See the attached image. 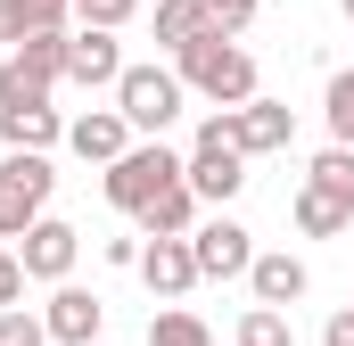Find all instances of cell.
Masks as SVG:
<instances>
[{
	"mask_svg": "<svg viewBox=\"0 0 354 346\" xmlns=\"http://www.w3.org/2000/svg\"><path fill=\"white\" fill-rule=\"evenodd\" d=\"M75 256H83V231H75V223H58V215L25 223V239H17V264H25V280H50V289L75 272Z\"/></svg>",
	"mask_w": 354,
	"mask_h": 346,
	"instance_id": "8992f818",
	"label": "cell"
},
{
	"mask_svg": "<svg viewBox=\"0 0 354 346\" xmlns=\"http://www.w3.org/2000/svg\"><path fill=\"white\" fill-rule=\"evenodd\" d=\"M248 289H256V305H297V297L313 289V272L288 256V248H256V264H248Z\"/></svg>",
	"mask_w": 354,
	"mask_h": 346,
	"instance_id": "5bb4252c",
	"label": "cell"
},
{
	"mask_svg": "<svg viewBox=\"0 0 354 346\" xmlns=\"http://www.w3.org/2000/svg\"><path fill=\"white\" fill-rule=\"evenodd\" d=\"M181 173H189L198 206H231V198L248 190V149L231 140V107L198 124V140H189V165H181Z\"/></svg>",
	"mask_w": 354,
	"mask_h": 346,
	"instance_id": "7a4b0ae2",
	"label": "cell"
},
{
	"mask_svg": "<svg viewBox=\"0 0 354 346\" xmlns=\"http://www.w3.org/2000/svg\"><path fill=\"white\" fill-rule=\"evenodd\" d=\"M149 346H214V330H206L198 313L165 305V313H149Z\"/></svg>",
	"mask_w": 354,
	"mask_h": 346,
	"instance_id": "ac0fdd59",
	"label": "cell"
},
{
	"mask_svg": "<svg viewBox=\"0 0 354 346\" xmlns=\"http://www.w3.org/2000/svg\"><path fill=\"white\" fill-rule=\"evenodd\" d=\"M33 8H41L50 25H66V17H75V0H33Z\"/></svg>",
	"mask_w": 354,
	"mask_h": 346,
	"instance_id": "f1b7e54d",
	"label": "cell"
},
{
	"mask_svg": "<svg viewBox=\"0 0 354 346\" xmlns=\"http://www.w3.org/2000/svg\"><path fill=\"white\" fill-rule=\"evenodd\" d=\"M239 346H297V330H288L280 305H248L239 313Z\"/></svg>",
	"mask_w": 354,
	"mask_h": 346,
	"instance_id": "ffe728a7",
	"label": "cell"
},
{
	"mask_svg": "<svg viewBox=\"0 0 354 346\" xmlns=\"http://www.w3.org/2000/svg\"><path fill=\"white\" fill-rule=\"evenodd\" d=\"M132 223H140V239H189V231H198V190H189V173H181V181H165V190H157Z\"/></svg>",
	"mask_w": 354,
	"mask_h": 346,
	"instance_id": "4fadbf2b",
	"label": "cell"
},
{
	"mask_svg": "<svg viewBox=\"0 0 354 346\" xmlns=\"http://www.w3.org/2000/svg\"><path fill=\"white\" fill-rule=\"evenodd\" d=\"M174 75L198 91V99H214V107H248V99H256V58H248L239 33H223V25H198V33L181 42Z\"/></svg>",
	"mask_w": 354,
	"mask_h": 346,
	"instance_id": "6da1fadb",
	"label": "cell"
},
{
	"mask_svg": "<svg viewBox=\"0 0 354 346\" xmlns=\"http://www.w3.org/2000/svg\"><path fill=\"white\" fill-rule=\"evenodd\" d=\"M231 140L248 149V157H280L288 140H297V116H288V99H248V107H231Z\"/></svg>",
	"mask_w": 354,
	"mask_h": 346,
	"instance_id": "9c48e42d",
	"label": "cell"
},
{
	"mask_svg": "<svg viewBox=\"0 0 354 346\" xmlns=\"http://www.w3.org/2000/svg\"><path fill=\"white\" fill-rule=\"evenodd\" d=\"M338 8H346V25H354V0H338Z\"/></svg>",
	"mask_w": 354,
	"mask_h": 346,
	"instance_id": "f546056e",
	"label": "cell"
},
{
	"mask_svg": "<svg viewBox=\"0 0 354 346\" xmlns=\"http://www.w3.org/2000/svg\"><path fill=\"white\" fill-rule=\"evenodd\" d=\"M115 75H124V42H115V25H75V33H66V83L115 91Z\"/></svg>",
	"mask_w": 354,
	"mask_h": 346,
	"instance_id": "ba28073f",
	"label": "cell"
},
{
	"mask_svg": "<svg viewBox=\"0 0 354 346\" xmlns=\"http://www.w3.org/2000/svg\"><path fill=\"white\" fill-rule=\"evenodd\" d=\"M346 223H354V198L322 190V181H305V190H297V231H305V239H338Z\"/></svg>",
	"mask_w": 354,
	"mask_h": 346,
	"instance_id": "9a60e30c",
	"label": "cell"
},
{
	"mask_svg": "<svg viewBox=\"0 0 354 346\" xmlns=\"http://www.w3.org/2000/svg\"><path fill=\"white\" fill-rule=\"evenodd\" d=\"M75 17H83V25H132L140 0H75Z\"/></svg>",
	"mask_w": 354,
	"mask_h": 346,
	"instance_id": "d4e9b609",
	"label": "cell"
},
{
	"mask_svg": "<svg viewBox=\"0 0 354 346\" xmlns=\"http://www.w3.org/2000/svg\"><path fill=\"white\" fill-rule=\"evenodd\" d=\"M206 25H223V33H248V25H256V0H206Z\"/></svg>",
	"mask_w": 354,
	"mask_h": 346,
	"instance_id": "484cf974",
	"label": "cell"
},
{
	"mask_svg": "<svg viewBox=\"0 0 354 346\" xmlns=\"http://www.w3.org/2000/svg\"><path fill=\"white\" fill-rule=\"evenodd\" d=\"M50 83H58V75H50V66H33V58L17 50V58L0 66V107H41V99H50Z\"/></svg>",
	"mask_w": 354,
	"mask_h": 346,
	"instance_id": "e0dca14e",
	"label": "cell"
},
{
	"mask_svg": "<svg viewBox=\"0 0 354 346\" xmlns=\"http://www.w3.org/2000/svg\"><path fill=\"white\" fill-rule=\"evenodd\" d=\"M132 140H140V132L124 124V107H91V116H75V124H66V149H75L83 165H115Z\"/></svg>",
	"mask_w": 354,
	"mask_h": 346,
	"instance_id": "8fae6325",
	"label": "cell"
},
{
	"mask_svg": "<svg viewBox=\"0 0 354 346\" xmlns=\"http://www.w3.org/2000/svg\"><path fill=\"white\" fill-rule=\"evenodd\" d=\"M41 25H50V17H41L33 0H0V42H8V50H17L25 33H41Z\"/></svg>",
	"mask_w": 354,
	"mask_h": 346,
	"instance_id": "cb8c5ba5",
	"label": "cell"
},
{
	"mask_svg": "<svg viewBox=\"0 0 354 346\" xmlns=\"http://www.w3.org/2000/svg\"><path fill=\"white\" fill-rule=\"evenodd\" d=\"M50 190H58L50 149H8L0 157V239H25V223L50 215Z\"/></svg>",
	"mask_w": 354,
	"mask_h": 346,
	"instance_id": "3957f363",
	"label": "cell"
},
{
	"mask_svg": "<svg viewBox=\"0 0 354 346\" xmlns=\"http://www.w3.org/2000/svg\"><path fill=\"white\" fill-rule=\"evenodd\" d=\"M322 124H330V140H346V149H354V66L330 75V91H322Z\"/></svg>",
	"mask_w": 354,
	"mask_h": 346,
	"instance_id": "d6986e66",
	"label": "cell"
},
{
	"mask_svg": "<svg viewBox=\"0 0 354 346\" xmlns=\"http://www.w3.org/2000/svg\"><path fill=\"white\" fill-rule=\"evenodd\" d=\"M181 165H189V157H174L165 140H132L115 165H99V173H107L99 190H107V206H115V215H140L165 181H181Z\"/></svg>",
	"mask_w": 354,
	"mask_h": 346,
	"instance_id": "277c9868",
	"label": "cell"
},
{
	"mask_svg": "<svg viewBox=\"0 0 354 346\" xmlns=\"http://www.w3.org/2000/svg\"><path fill=\"white\" fill-rule=\"evenodd\" d=\"M181 99H189V83H181L174 66H124L115 75V107H124V124L140 140H165V124L181 116Z\"/></svg>",
	"mask_w": 354,
	"mask_h": 346,
	"instance_id": "5b68a950",
	"label": "cell"
},
{
	"mask_svg": "<svg viewBox=\"0 0 354 346\" xmlns=\"http://www.w3.org/2000/svg\"><path fill=\"white\" fill-rule=\"evenodd\" d=\"M0 346H50V322L25 305H0Z\"/></svg>",
	"mask_w": 354,
	"mask_h": 346,
	"instance_id": "603a6c76",
	"label": "cell"
},
{
	"mask_svg": "<svg viewBox=\"0 0 354 346\" xmlns=\"http://www.w3.org/2000/svg\"><path fill=\"white\" fill-rule=\"evenodd\" d=\"M322 346H354V305H338V313L322 322Z\"/></svg>",
	"mask_w": 354,
	"mask_h": 346,
	"instance_id": "83f0119b",
	"label": "cell"
},
{
	"mask_svg": "<svg viewBox=\"0 0 354 346\" xmlns=\"http://www.w3.org/2000/svg\"><path fill=\"white\" fill-rule=\"evenodd\" d=\"M198 25H206V0H157V42L165 50H181Z\"/></svg>",
	"mask_w": 354,
	"mask_h": 346,
	"instance_id": "44dd1931",
	"label": "cell"
},
{
	"mask_svg": "<svg viewBox=\"0 0 354 346\" xmlns=\"http://www.w3.org/2000/svg\"><path fill=\"white\" fill-rule=\"evenodd\" d=\"M189 256H198V280H239V272L256 264V231L231 223V215H214V223L189 231Z\"/></svg>",
	"mask_w": 354,
	"mask_h": 346,
	"instance_id": "52a82bcc",
	"label": "cell"
},
{
	"mask_svg": "<svg viewBox=\"0 0 354 346\" xmlns=\"http://www.w3.org/2000/svg\"><path fill=\"white\" fill-rule=\"evenodd\" d=\"M132 272H140L165 305L198 289V256H189V239H140V264H132Z\"/></svg>",
	"mask_w": 354,
	"mask_h": 346,
	"instance_id": "7c38bea8",
	"label": "cell"
},
{
	"mask_svg": "<svg viewBox=\"0 0 354 346\" xmlns=\"http://www.w3.org/2000/svg\"><path fill=\"white\" fill-rule=\"evenodd\" d=\"M305 181H322V190H338V198H354V149L346 140H330L313 165H305Z\"/></svg>",
	"mask_w": 354,
	"mask_h": 346,
	"instance_id": "7402d4cb",
	"label": "cell"
},
{
	"mask_svg": "<svg viewBox=\"0 0 354 346\" xmlns=\"http://www.w3.org/2000/svg\"><path fill=\"white\" fill-rule=\"evenodd\" d=\"M0 140H8V149H58L66 124H58L50 99H41V107H0Z\"/></svg>",
	"mask_w": 354,
	"mask_h": 346,
	"instance_id": "2e32d148",
	"label": "cell"
},
{
	"mask_svg": "<svg viewBox=\"0 0 354 346\" xmlns=\"http://www.w3.org/2000/svg\"><path fill=\"white\" fill-rule=\"evenodd\" d=\"M41 322H50V346H91L99 322H107V305H99L91 289H75V280H58L50 305H41Z\"/></svg>",
	"mask_w": 354,
	"mask_h": 346,
	"instance_id": "30bf717a",
	"label": "cell"
},
{
	"mask_svg": "<svg viewBox=\"0 0 354 346\" xmlns=\"http://www.w3.org/2000/svg\"><path fill=\"white\" fill-rule=\"evenodd\" d=\"M17 297H25V264L0 248V305H17Z\"/></svg>",
	"mask_w": 354,
	"mask_h": 346,
	"instance_id": "4316f807",
	"label": "cell"
}]
</instances>
